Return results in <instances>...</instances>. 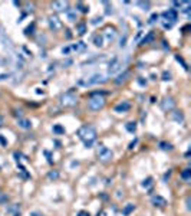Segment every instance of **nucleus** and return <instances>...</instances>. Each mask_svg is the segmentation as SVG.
Listing matches in <instances>:
<instances>
[{"instance_id": "nucleus-1", "label": "nucleus", "mask_w": 191, "mask_h": 216, "mask_svg": "<svg viewBox=\"0 0 191 216\" xmlns=\"http://www.w3.org/2000/svg\"><path fill=\"white\" fill-rule=\"evenodd\" d=\"M78 135H79V139L85 143L88 149L89 147H92L93 141L96 140V130L93 125H83L78 130Z\"/></svg>"}, {"instance_id": "nucleus-2", "label": "nucleus", "mask_w": 191, "mask_h": 216, "mask_svg": "<svg viewBox=\"0 0 191 216\" xmlns=\"http://www.w3.org/2000/svg\"><path fill=\"white\" fill-rule=\"evenodd\" d=\"M104 105H105V100H104V97H102V92L101 94H93L91 97V100H89V108L92 111L101 110Z\"/></svg>"}, {"instance_id": "nucleus-3", "label": "nucleus", "mask_w": 191, "mask_h": 216, "mask_svg": "<svg viewBox=\"0 0 191 216\" xmlns=\"http://www.w3.org/2000/svg\"><path fill=\"white\" fill-rule=\"evenodd\" d=\"M96 154H98L99 160L104 161V163L111 161L112 160V157H114L112 151H111L108 147H105V146H98V149H96Z\"/></svg>"}, {"instance_id": "nucleus-4", "label": "nucleus", "mask_w": 191, "mask_h": 216, "mask_svg": "<svg viewBox=\"0 0 191 216\" xmlns=\"http://www.w3.org/2000/svg\"><path fill=\"white\" fill-rule=\"evenodd\" d=\"M106 81V78H104L101 74H95V75H92L91 78H88L86 81H83V79H81L79 81V85H83V87H91V85H95V84H101V82H105Z\"/></svg>"}, {"instance_id": "nucleus-5", "label": "nucleus", "mask_w": 191, "mask_h": 216, "mask_svg": "<svg viewBox=\"0 0 191 216\" xmlns=\"http://www.w3.org/2000/svg\"><path fill=\"white\" fill-rule=\"evenodd\" d=\"M121 68H122V62H121L119 58L115 56V58H112L108 63V74L109 75H114V74L121 71Z\"/></svg>"}, {"instance_id": "nucleus-6", "label": "nucleus", "mask_w": 191, "mask_h": 216, "mask_svg": "<svg viewBox=\"0 0 191 216\" xmlns=\"http://www.w3.org/2000/svg\"><path fill=\"white\" fill-rule=\"evenodd\" d=\"M163 17L165 20H169V23L173 25V23L178 19V12L175 10V9H168V10H165L163 13Z\"/></svg>"}, {"instance_id": "nucleus-7", "label": "nucleus", "mask_w": 191, "mask_h": 216, "mask_svg": "<svg viewBox=\"0 0 191 216\" xmlns=\"http://www.w3.org/2000/svg\"><path fill=\"white\" fill-rule=\"evenodd\" d=\"M62 104L65 107H72L76 104V97L72 94V92H68V94L62 95Z\"/></svg>"}, {"instance_id": "nucleus-8", "label": "nucleus", "mask_w": 191, "mask_h": 216, "mask_svg": "<svg viewBox=\"0 0 191 216\" xmlns=\"http://www.w3.org/2000/svg\"><path fill=\"white\" fill-rule=\"evenodd\" d=\"M174 107H175V101L169 97V98H165V100L161 102V108H163L164 111H171V110H174Z\"/></svg>"}, {"instance_id": "nucleus-9", "label": "nucleus", "mask_w": 191, "mask_h": 216, "mask_svg": "<svg viewBox=\"0 0 191 216\" xmlns=\"http://www.w3.org/2000/svg\"><path fill=\"white\" fill-rule=\"evenodd\" d=\"M49 26H50V29H53V30H59V29H62V23H60V20L58 19V16H50L49 17Z\"/></svg>"}, {"instance_id": "nucleus-10", "label": "nucleus", "mask_w": 191, "mask_h": 216, "mask_svg": "<svg viewBox=\"0 0 191 216\" xmlns=\"http://www.w3.org/2000/svg\"><path fill=\"white\" fill-rule=\"evenodd\" d=\"M129 110H131V104L128 101H122V102H119L118 105L115 107L116 112H126V111H129Z\"/></svg>"}, {"instance_id": "nucleus-11", "label": "nucleus", "mask_w": 191, "mask_h": 216, "mask_svg": "<svg viewBox=\"0 0 191 216\" xmlns=\"http://www.w3.org/2000/svg\"><path fill=\"white\" fill-rule=\"evenodd\" d=\"M152 205L154 206H159V207H164V206L167 205V200L164 199L163 196L157 194V196H154L152 197Z\"/></svg>"}, {"instance_id": "nucleus-12", "label": "nucleus", "mask_w": 191, "mask_h": 216, "mask_svg": "<svg viewBox=\"0 0 191 216\" xmlns=\"http://www.w3.org/2000/svg\"><path fill=\"white\" fill-rule=\"evenodd\" d=\"M17 125L20 128H25V130H30L32 128V121L30 120H25V118H19Z\"/></svg>"}, {"instance_id": "nucleus-13", "label": "nucleus", "mask_w": 191, "mask_h": 216, "mask_svg": "<svg viewBox=\"0 0 191 216\" xmlns=\"http://www.w3.org/2000/svg\"><path fill=\"white\" fill-rule=\"evenodd\" d=\"M129 77H131V72H129V71H125L124 74H121L119 77L115 79V84H116V85H121L122 82H125V81H126V79H128Z\"/></svg>"}, {"instance_id": "nucleus-14", "label": "nucleus", "mask_w": 191, "mask_h": 216, "mask_svg": "<svg viewBox=\"0 0 191 216\" xmlns=\"http://www.w3.org/2000/svg\"><path fill=\"white\" fill-rule=\"evenodd\" d=\"M71 49L76 50V52H85V50H86V43H85V42H78V43L72 45Z\"/></svg>"}, {"instance_id": "nucleus-15", "label": "nucleus", "mask_w": 191, "mask_h": 216, "mask_svg": "<svg viewBox=\"0 0 191 216\" xmlns=\"http://www.w3.org/2000/svg\"><path fill=\"white\" fill-rule=\"evenodd\" d=\"M115 36H116V30H115L114 28H108L105 30V38L108 39L109 42H112L115 39Z\"/></svg>"}, {"instance_id": "nucleus-16", "label": "nucleus", "mask_w": 191, "mask_h": 216, "mask_svg": "<svg viewBox=\"0 0 191 216\" xmlns=\"http://www.w3.org/2000/svg\"><path fill=\"white\" fill-rule=\"evenodd\" d=\"M66 17H68V20L69 22H76V10L75 9H68L66 10Z\"/></svg>"}, {"instance_id": "nucleus-17", "label": "nucleus", "mask_w": 191, "mask_h": 216, "mask_svg": "<svg viewBox=\"0 0 191 216\" xmlns=\"http://www.w3.org/2000/svg\"><path fill=\"white\" fill-rule=\"evenodd\" d=\"M154 39H155V33L154 32H149V33L147 35V36H144V39L141 40V43L139 45H147V43H151Z\"/></svg>"}, {"instance_id": "nucleus-18", "label": "nucleus", "mask_w": 191, "mask_h": 216, "mask_svg": "<svg viewBox=\"0 0 191 216\" xmlns=\"http://www.w3.org/2000/svg\"><path fill=\"white\" fill-rule=\"evenodd\" d=\"M93 43H95V46H98V48H102L104 46V36L102 35H96L93 38Z\"/></svg>"}, {"instance_id": "nucleus-19", "label": "nucleus", "mask_w": 191, "mask_h": 216, "mask_svg": "<svg viewBox=\"0 0 191 216\" xmlns=\"http://www.w3.org/2000/svg\"><path fill=\"white\" fill-rule=\"evenodd\" d=\"M53 9H56V10H63L65 7H68V3L66 2H53Z\"/></svg>"}, {"instance_id": "nucleus-20", "label": "nucleus", "mask_w": 191, "mask_h": 216, "mask_svg": "<svg viewBox=\"0 0 191 216\" xmlns=\"http://www.w3.org/2000/svg\"><path fill=\"white\" fill-rule=\"evenodd\" d=\"M134 209H135V205H132V203H128V205L124 207V211H122V215L124 216H128L131 212H134Z\"/></svg>"}, {"instance_id": "nucleus-21", "label": "nucleus", "mask_w": 191, "mask_h": 216, "mask_svg": "<svg viewBox=\"0 0 191 216\" xmlns=\"http://www.w3.org/2000/svg\"><path fill=\"white\" fill-rule=\"evenodd\" d=\"M76 32H78V35L83 36V35L86 33V25H85V23H79V25H76Z\"/></svg>"}, {"instance_id": "nucleus-22", "label": "nucleus", "mask_w": 191, "mask_h": 216, "mask_svg": "<svg viewBox=\"0 0 191 216\" xmlns=\"http://www.w3.org/2000/svg\"><path fill=\"white\" fill-rule=\"evenodd\" d=\"M173 118H174L175 121L177 122H184V115H183V114H181L180 111H175V112H173Z\"/></svg>"}, {"instance_id": "nucleus-23", "label": "nucleus", "mask_w": 191, "mask_h": 216, "mask_svg": "<svg viewBox=\"0 0 191 216\" xmlns=\"http://www.w3.org/2000/svg\"><path fill=\"white\" fill-rule=\"evenodd\" d=\"M181 179L183 180H190L191 179V170L190 169H184L183 173H181Z\"/></svg>"}, {"instance_id": "nucleus-24", "label": "nucleus", "mask_w": 191, "mask_h": 216, "mask_svg": "<svg viewBox=\"0 0 191 216\" xmlns=\"http://www.w3.org/2000/svg\"><path fill=\"white\" fill-rule=\"evenodd\" d=\"M136 6H138V7H141L142 10H145V12H148L149 10V2H138V3H136Z\"/></svg>"}, {"instance_id": "nucleus-25", "label": "nucleus", "mask_w": 191, "mask_h": 216, "mask_svg": "<svg viewBox=\"0 0 191 216\" xmlns=\"http://www.w3.org/2000/svg\"><path fill=\"white\" fill-rule=\"evenodd\" d=\"M76 9L79 12H82V13H88V12H89V7H88V6H85L83 3H81V2L76 5Z\"/></svg>"}, {"instance_id": "nucleus-26", "label": "nucleus", "mask_w": 191, "mask_h": 216, "mask_svg": "<svg viewBox=\"0 0 191 216\" xmlns=\"http://www.w3.org/2000/svg\"><path fill=\"white\" fill-rule=\"evenodd\" d=\"M126 130L129 131V133H135L136 131V124L135 122H126Z\"/></svg>"}, {"instance_id": "nucleus-27", "label": "nucleus", "mask_w": 191, "mask_h": 216, "mask_svg": "<svg viewBox=\"0 0 191 216\" xmlns=\"http://www.w3.org/2000/svg\"><path fill=\"white\" fill-rule=\"evenodd\" d=\"M53 133H56V134H63L65 133V128L62 127V125H53Z\"/></svg>"}, {"instance_id": "nucleus-28", "label": "nucleus", "mask_w": 191, "mask_h": 216, "mask_svg": "<svg viewBox=\"0 0 191 216\" xmlns=\"http://www.w3.org/2000/svg\"><path fill=\"white\" fill-rule=\"evenodd\" d=\"M152 184V177H147L144 182H142V187H145V189H148L149 186Z\"/></svg>"}, {"instance_id": "nucleus-29", "label": "nucleus", "mask_w": 191, "mask_h": 216, "mask_svg": "<svg viewBox=\"0 0 191 216\" xmlns=\"http://www.w3.org/2000/svg\"><path fill=\"white\" fill-rule=\"evenodd\" d=\"M175 59H177V61H178V62L181 63V65H183V68H184V69H188V67H187V63L184 62V59H183V58H181L180 55H175Z\"/></svg>"}, {"instance_id": "nucleus-30", "label": "nucleus", "mask_w": 191, "mask_h": 216, "mask_svg": "<svg viewBox=\"0 0 191 216\" xmlns=\"http://www.w3.org/2000/svg\"><path fill=\"white\" fill-rule=\"evenodd\" d=\"M33 29H35V23H32L30 26H27V28L25 29V33H26V35H30V33H33Z\"/></svg>"}, {"instance_id": "nucleus-31", "label": "nucleus", "mask_w": 191, "mask_h": 216, "mask_svg": "<svg viewBox=\"0 0 191 216\" xmlns=\"http://www.w3.org/2000/svg\"><path fill=\"white\" fill-rule=\"evenodd\" d=\"M159 147H161L163 150H171L173 149V146H171V144H167V143H161L159 144Z\"/></svg>"}, {"instance_id": "nucleus-32", "label": "nucleus", "mask_w": 191, "mask_h": 216, "mask_svg": "<svg viewBox=\"0 0 191 216\" xmlns=\"http://www.w3.org/2000/svg\"><path fill=\"white\" fill-rule=\"evenodd\" d=\"M48 177H49L50 180H52V179H58L59 177V173L58 172H50L49 174H48Z\"/></svg>"}, {"instance_id": "nucleus-33", "label": "nucleus", "mask_w": 191, "mask_h": 216, "mask_svg": "<svg viewBox=\"0 0 191 216\" xmlns=\"http://www.w3.org/2000/svg\"><path fill=\"white\" fill-rule=\"evenodd\" d=\"M126 45V35H124L122 38H121V40H119V48H124Z\"/></svg>"}, {"instance_id": "nucleus-34", "label": "nucleus", "mask_w": 191, "mask_h": 216, "mask_svg": "<svg viewBox=\"0 0 191 216\" xmlns=\"http://www.w3.org/2000/svg\"><path fill=\"white\" fill-rule=\"evenodd\" d=\"M157 19H158V15H157V13H154L152 16L149 17V20H148V23H149V25H152V23H155V20H157Z\"/></svg>"}, {"instance_id": "nucleus-35", "label": "nucleus", "mask_w": 191, "mask_h": 216, "mask_svg": "<svg viewBox=\"0 0 191 216\" xmlns=\"http://www.w3.org/2000/svg\"><path fill=\"white\" fill-rule=\"evenodd\" d=\"M171 79V74L169 72H164L163 74V81H169Z\"/></svg>"}, {"instance_id": "nucleus-36", "label": "nucleus", "mask_w": 191, "mask_h": 216, "mask_svg": "<svg viewBox=\"0 0 191 216\" xmlns=\"http://www.w3.org/2000/svg\"><path fill=\"white\" fill-rule=\"evenodd\" d=\"M69 52H71V46H66V48L62 49V53H63V55H69Z\"/></svg>"}, {"instance_id": "nucleus-37", "label": "nucleus", "mask_w": 191, "mask_h": 216, "mask_svg": "<svg viewBox=\"0 0 191 216\" xmlns=\"http://www.w3.org/2000/svg\"><path fill=\"white\" fill-rule=\"evenodd\" d=\"M102 22V17H95V19H92V25H98V23Z\"/></svg>"}, {"instance_id": "nucleus-38", "label": "nucleus", "mask_w": 191, "mask_h": 216, "mask_svg": "<svg viewBox=\"0 0 191 216\" xmlns=\"http://www.w3.org/2000/svg\"><path fill=\"white\" fill-rule=\"evenodd\" d=\"M104 5L106 6V13H108V15H109V13H112V6H109L106 2H104Z\"/></svg>"}, {"instance_id": "nucleus-39", "label": "nucleus", "mask_w": 191, "mask_h": 216, "mask_svg": "<svg viewBox=\"0 0 191 216\" xmlns=\"http://www.w3.org/2000/svg\"><path fill=\"white\" fill-rule=\"evenodd\" d=\"M78 216H91L89 215V212H85V211H81L78 213Z\"/></svg>"}, {"instance_id": "nucleus-40", "label": "nucleus", "mask_w": 191, "mask_h": 216, "mask_svg": "<svg viewBox=\"0 0 191 216\" xmlns=\"http://www.w3.org/2000/svg\"><path fill=\"white\" fill-rule=\"evenodd\" d=\"M6 78H9V75H7V74H2V75H0V81H3Z\"/></svg>"}, {"instance_id": "nucleus-41", "label": "nucleus", "mask_w": 191, "mask_h": 216, "mask_svg": "<svg viewBox=\"0 0 191 216\" xmlns=\"http://www.w3.org/2000/svg\"><path fill=\"white\" fill-rule=\"evenodd\" d=\"M0 143L3 144V146H6V144H7V141H6V140L3 139V135H0Z\"/></svg>"}, {"instance_id": "nucleus-42", "label": "nucleus", "mask_w": 191, "mask_h": 216, "mask_svg": "<svg viewBox=\"0 0 191 216\" xmlns=\"http://www.w3.org/2000/svg\"><path fill=\"white\" fill-rule=\"evenodd\" d=\"M136 141H138V140H134V141H132V143L131 144H129V149H134V146H135V144H136Z\"/></svg>"}, {"instance_id": "nucleus-43", "label": "nucleus", "mask_w": 191, "mask_h": 216, "mask_svg": "<svg viewBox=\"0 0 191 216\" xmlns=\"http://www.w3.org/2000/svg\"><path fill=\"white\" fill-rule=\"evenodd\" d=\"M164 28H165V29H169V28H171V23H164Z\"/></svg>"}, {"instance_id": "nucleus-44", "label": "nucleus", "mask_w": 191, "mask_h": 216, "mask_svg": "<svg viewBox=\"0 0 191 216\" xmlns=\"http://www.w3.org/2000/svg\"><path fill=\"white\" fill-rule=\"evenodd\" d=\"M30 216H42V215H40V213H38V212H32V213H30Z\"/></svg>"}, {"instance_id": "nucleus-45", "label": "nucleus", "mask_w": 191, "mask_h": 216, "mask_svg": "<svg viewBox=\"0 0 191 216\" xmlns=\"http://www.w3.org/2000/svg\"><path fill=\"white\" fill-rule=\"evenodd\" d=\"M3 125V117H0V127Z\"/></svg>"}, {"instance_id": "nucleus-46", "label": "nucleus", "mask_w": 191, "mask_h": 216, "mask_svg": "<svg viewBox=\"0 0 191 216\" xmlns=\"http://www.w3.org/2000/svg\"><path fill=\"white\" fill-rule=\"evenodd\" d=\"M15 216H20V213H19V212H16V213H15Z\"/></svg>"}, {"instance_id": "nucleus-47", "label": "nucleus", "mask_w": 191, "mask_h": 216, "mask_svg": "<svg viewBox=\"0 0 191 216\" xmlns=\"http://www.w3.org/2000/svg\"><path fill=\"white\" fill-rule=\"evenodd\" d=\"M3 33V29H2V26H0V35Z\"/></svg>"}]
</instances>
